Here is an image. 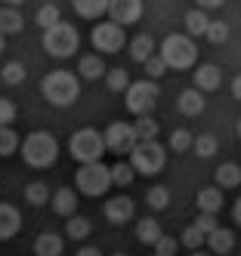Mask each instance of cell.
<instances>
[{
  "label": "cell",
  "instance_id": "obj_1",
  "mask_svg": "<svg viewBox=\"0 0 241 256\" xmlns=\"http://www.w3.org/2000/svg\"><path fill=\"white\" fill-rule=\"evenodd\" d=\"M19 152H22V158L31 170H47L59 158V142L47 130H34L25 136V142H19Z\"/></svg>",
  "mask_w": 241,
  "mask_h": 256
},
{
  "label": "cell",
  "instance_id": "obj_2",
  "mask_svg": "<svg viewBox=\"0 0 241 256\" xmlns=\"http://www.w3.org/2000/svg\"><path fill=\"white\" fill-rule=\"evenodd\" d=\"M41 93H44V99L50 105L68 108V105L78 102V96H81V80H78V74L59 68V71H50V74L41 80Z\"/></svg>",
  "mask_w": 241,
  "mask_h": 256
},
{
  "label": "cell",
  "instance_id": "obj_3",
  "mask_svg": "<svg viewBox=\"0 0 241 256\" xmlns=\"http://www.w3.org/2000/svg\"><path fill=\"white\" fill-rule=\"evenodd\" d=\"M155 52L161 56V62L167 68H173V71H189L195 65V59H198V46H195V40L189 34H167L164 44Z\"/></svg>",
  "mask_w": 241,
  "mask_h": 256
},
{
  "label": "cell",
  "instance_id": "obj_4",
  "mask_svg": "<svg viewBox=\"0 0 241 256\" xmlns=\"http://www.w3.org/2000/svg\"><path fill=\"white\" fill-rule=\"evenodd\" d=\"M41 44H44V50L50 52L53 59H68V56H74V52H78L81 34H78V28L68 25V22H56V25L44 28Z\"/></svg>",
  "mask_w": 241,
  "mask_h": 256
},
{
  "label": "cell",
  "instance_id": "obj_5",
  "mask_svg": "<svg viewBox=\"0 0 241 256\" xmlns=\"http://www.w3.org/2000/svg\"><path fill=\"white\" fill-rule=\"evenodd\" d=\"M130 167H133L136 176H155L164 170L167 164V152L161 148V142L152 139V142H136L133 148H130Z\"/></svg>",
  "mask_w": 241,
  "mask_h": 256
},
{
  "label": "cell",
  "instance_id": "obj_6",
  "mask_svg": "<svg viewBox=\"0 0 241 256\" xmlns=\"http://www.w3.org/2000/svg\"><path fill=\"white\" fill-rule=\"evenodd\" d=\"M68 152L78 164H90V160H102L105 154V142H102V133L93 130V126H81L74 130L71 139H68Z\"/></svg>",
  "mask_w": 241,
  "mask_h": 256
},
{
  "label": "cell",
  "instance_id": "obj_7",
  "mask_svg": "<svg viewBox=\"0 0 241 256\" xmlns=\"http://www.w3.org/2000/svg\"><path fill=\"white\" fill-rule=\"evenodd\" d=\"M158 96H161V90L155 80H130L127 90H124V99H127V112L130 114H152L155 112V105H158Z\"/></svg>",
  "mask_w": 241,
  "mask_h": 256
},
{
  "label": "cell",
  "instance_id": "obj_8",
  "mask_svg": "<svg viewBox=\"0 0 241 256\" xmlns=\"http://www.w3.org/2000/svg\"><path fill=\"white\" fill-rule=\"evenodd\" d=\"M108 188H111V179H108V167H105L102 160L81 164V170H78V192L81 194H87V198H102Z\"/></svg>",
  "mask_w": 241,
  "mask_h": 256
},
{
  "label": "cell",
  "instance_id": "obj_9",
  "mask_svg": "<svg viewBox=\"0 0 241 256\" xmlns=\"http://www.w3.org/2000/svg\"><path fill=\"white\" fill-rule=\"evenodd\" d=\"M102 142H105V152L118 154V158H127L130 148L136 145V133H133V126H130V124L111 120V124L105 126V133H102Z\"/></svg>",
  "mask_w": 241,
  "mask_h": 256
},
{
  "label": "cell",
  "instance_id": "obj_10",
  "mask_svg": "<svg viewBox=\"0 0 241 256\" xmlns=\"http://www.w3.org/2000/svg\"><path fill=\"white\" fill-rule=\"evenodd\" d=\"M90 40H93V46H96L99 52H121L124 44H127V34L115 22H99V25H93Z\"/></svg>",
  "mask_w": 241,
  "mask_h": 256
},
{
  "label": "cell",
  "instance_id": "obj_11",
  "mask_svg": "<svg viewBox=\"0 0 241 256\" xmlns=\"http://www.w3.org/2000/svg\"><path fill=\"white\" fill-rule=\"evenodd\" d=\"M105 12L111 16L108 22H115V25H121V28L136 25L139 16H142V0H108Z\"/></svg>",
  "mask_w": 241,
  "mask_h": 256
},
{
  "label": "cell",
  "instance_id": "obj_12",
  "mask_svg": "<svg viewBox=\"0 0 241 256\" xmlns=\"http://www.w3.org/2000/svg\"><path fill=\"white\" fill-rule=\"evenodd\" d=\"M102 213H105V219H108L111 226H124V222H130V219L136 216V204H133V198H127L121 192L118 198H108L105 200Z\"/></svg>",
  "mask_w": 241,
  "mask_h": 256
},
{
  "label": "cell",
  "instance_id": "obj_13",
  "mask_svg": "<svg viewBox=\"0 0 241 256\" xmlns=\"http://www.w3.org/2000/svg\"><path fill=\"white\" fill-rule=\"evenodd\" d=\"M204 247H210L213 256H229V253H235V232L216 226L210 234H204Z\"/></svg>",
  "mask_w": 241,
  "mask_h": 256
},
{
  "label": "cell",
  "instance_id": "obj_14",
  "mask_svg": "<svg viewBox=\"0 0 241 256\" xmlns=\"http://www.w3.org/2000/svg\"><path fill=\"white\" fill-rule=\"evenodd\" d=\"M50 204H53V213L56 216H71V213H78V192L74 188H68V186H62V188H56L53 194H50Z\"/></svg>",
  "mask_w": 241,
  "mask_h": 256
},
{
  "label": "cell",
  "instance_id": "obj_15",
  "mask_svg": "<svg viewBox=\"0 0 241 256\" xmlns=\"http://www.w3.org/2000/svg\"><path fill=\"white\" fill-rule=\"evenodd\" d=\"M19 228H22V213H19L13 204H7V200H0V241L16 238Z\"/></svg>",
  "mask_w": 241,
  "mask_h": 256
},
{
  "label": "cell",
  "instance_id": "obj_16",
  "mask_svg": "<svg viewBox=\"0 0 241 256\" xmlns=\"http://www.w3.org/2000/svg\"><path fill=\"white\" fill-rule=\"evenodd\" d=\"M192 80H195V90H201V93H213L222 84V71H219V65H198Z\"/></svg>",
  "mask_w": 241,
  "mask_h": 256
},
{
  "label": "cell",
  "instance_id": "obj_17",
  "mask_svg": "<svg viewBox=\"0 0 241 256\" xmlns=\"http://www.w3.org/2000/svg\"><path fill=\"white\" fill-rule=\"evenodd\" d=\"M204 105H207V99H204V93L201 90H182L179 93V99H176V108H179V114H185V118H198L201 112H204Z\"/></svg>",
  "mask_w": 241,
  "mask_h": 256
},
{
  "label": "cell",
  "instance_id": "obj_18",
  "mask_svg": "<svg viewBox=\"0 0 241 256\" xmlns=\"http://www.w3.org/2000/svg\"><path fill=\"white\" fill-rule=\"evenodd\" d=\"M65 250V238L56 232H41L34 238V256H62Z\"/></svg>",
  "mask_w": 241,
  "mask_h": 256
},
{
  "label": "cell",
  "instance_id": "obj_19",
  "mask_svg": "<svg viewBox=\"0 0 241 256\" xmlns=\"http://www.w3.org/2000/svg\"><path fill=\"white\" fill-rule=\"evenodd\" d=\"M127 50H130V56H133V62L142 65L148 56H155V50H158V46H155V40H152V34H145V31H142V34H136V38H130V40H127Z\"/></svg>",
  "mask_w": 241,
  "mask_h": 256
},
{
  "label": "cell",
  "instance_id": "obj_20",
  "mask_svg": "<svg viewBox=\"0 0 241 256\" xmlns=\"http://www.w3.org/2000/svg\"><path fill=\"white\" fill-rule=\"evenodd\" d=\"M105 71L108 68H105V62H102L99 52H87V56H81V62H78V74L84 80H99Z\"/></svg>",
  "mask_w": 241,
  "mask_h": 256
},
{
  "label": "cell",
  "instance_id": "obj_21",
  "mask_svg": "<svg viewBox=\"0 0 241 256\" xmlns=\"http://www.w3.org/2000/svg\"><path fill=\"white\" fill-rule=\"evenodd\" d=\"M222 200H226V198H222V192L216 188V186H210V188H201L198 192V198H195V204H198V213H219L222 210Z\"/></svg>",
  "mask_w": 241,
  "mask_h": 256
},
{
  "label": "cell",
  "instance_id": "obj_22",
  "mask_svg": "<svg viewBox=\"0 0 241 256\" xmlns=\"http://www.w3.org/2000/svg\"><path fill=\"white\" fill-rule=\"evenodd\" d=\"M213 179H216V188L219 192L238 188L241 186V167H238V164H219L216 173H213Z\"/></svg>",
  "mask_w": 241,
  "mask_h": 256
},
{
  "label": "cell",
  "instance_id": "obj_23",
  "mask_svg": "<svg viewBox=\"0 0 241 256\" xmlns=\"http://www.w3.org/2000/svg\"><path fill=\"white\" fill-rule=\"evenodd\" d=\"M68 222H65V238H71V241H87L90 238V232H93V222L87 216H81V213H71V216H65Z\"/></svg>",
  "mask_w": 241,
  "mask_h": 256
},
{
  "label": "cell",
  "instance_id": "obj_24",
  "mask_svg": "<svg viewBox=\"0 0 241 256\" xmlns=\"http://www.w3.org/2000/svg\"><path fill=\"white\" fill-rule=\"evenodd\" d=\"M161 234H164L161 232V222H158V219H152V216H142L139 222H136V241L145 244V247H152Z\"/></svg>",
  "mask_w": 241,
  "mask_h": 256
},
{
  "label": "cell",
  "instance_id": "obj_25",
  "mask_svg": "<svg viewBox=\"0 0 241 256\" xmlns=\"http://www.w3.org/2000/svg\"><path fill=\"white\" fill-rule=\"evenodd\" d=\"M130 126H133V133H136V142H152L161 133V126H158V120L152 114H139L136 124H130Z\"/></svg>",
  "mask_w": 241,
  "mask_h": 256
},
{
  "label": "cell",
  "instance_id": "obj_26",
  "mask_svg": "<svg viewBox=\"0 0 241 256\" xmlns=\"http://www.w3.org/2000/svg\"><path fill=\"white\" fill-rule=\"evenodd\" d=\"M22 25H25V19L16 6H0V34H4V38L7 34H19Z\"/></svg>",
  "mask_w": 241,
  "mask_h": 256
},
{
  "label": "cell",
  "instance_id": "obj_27",
  "mask_svg": "<svg viewBox=\"0 0 241 256\" xmlns=\"http://www.w3.org/2000/svg\"><path fill=\"white\" fill-rule=\"evenodd\" d=\"M108 179H111V186H118V188H127L130 182L136 179V173H133V167H130V160H118L115 167H108Z\"/></svg>",
  "mask_w": 241,
  "mask_h": 256
},
{
  "label": "cell",
  "instance_id": "obj_28",
  "mask_svg": "<svg viewBox=\"0 0 241 256\" xmlns=\"http://www.w3.org/2000/svg\"><path fill=\"white\" fill-rule=\"evenodd\" d=\"M207 12L204 10H189L185 12V34L189 38H204V28H207Z\"/></svg>",
  "mask_w": 241,
  "mask_h": 256
},
{
  "label": "cell",
  "instance_id": "obj_29",
  "mask_svg": "<svg viewBox=\"0 0 241 256\" xmlns=\"http://www.w3.org/2000/svg\"><path fill=\"white\" fill-rule=\"evenodd\" d=\"M71 4H74V12L81 19H99L108 6V0H71Z\"/></svg>",
  "mask_w": 241,
  "mask_h": 256
},
{
  "label": "cell",
  "instance_id": "obj_30",
  "mask_svg": "<svg viewBox=\"0 0 241 256\" xmlns=\"http://www.w3.org/2000/svg\"><path fill=\"white\" fill-rule=\"evenodd\" d=\"M25 200H28L31 207L50 204V186H47V182H41V179H37V182H28V186H25Z\"/></svg>",
  "mask_w": 241,
  "mask_h": 256
},
{
  "label": "cell",
  "instance_id": "obj_31",
  "mask_svg": "<svg viewBox=\"0 0 241 256\" xmlns=\"http://www.w3.org/2000/svg\"><path fill=\"white\" fill-rule=\"evenodd\" d=\"M216 148H219V142H216L213 133H201V136L192 139V152H195L198 158H213Z\"/></svg>",
  "mask_w": 241,
  "mask_h": 256
},
{
  "label": "cell",
  "instance_id": "obj_32",
  "mask_svg": "<svg viewBox=\"0 0 241 256\" xmlns=\"http://www.w3.org/2000/svg\"><path fill=\"white\" fill-rule=\"evenodd\" d=\"M204 38H207L213 46H222L229 40V25L222 19H213V22H207V28H204Z\"/></svg>",
  "mask_w": 241,
  "mask_h": 256
},
{
  "label": "cell",
  "instance_id": "obj_33",
  "mask_svg": "<svg viewBox=\"0 0 241 256\" xmlns=\"http://www.w3.org/2000/svg\"><path fill=\"white\" fill-rule=\"evenodd\" d=\"M19 133L13 130V126H0V158H10L19 152Z\"/></svg>",
  "mask_w": 241,
  "mask_h": 256
},
{
  "label": "cell",
  "instance_id": "obj_34",
  "mask_svg": "<svg viewBox=\"0 0 241 256\" xmlns=\"http://www.w3.org/2000/svg\"><path fill=\"white\" fill-rule=\"evenodd\" d=\"M145 204L152 210H167V207H170V192H167L164 186H152L145 192Z\"/></svg>",
  "mask_w": 241,
  "mask_h": 256
},
{
  "label": "cell",
  "instance_id": "obj_35",
  "mask_svg": "<svg viewBox=\"0 0 241 256\" xmlns=\"http://www.w3.org/2000/svg\"><path fill=\"white\" fill-rule=\"evenodd\" d=\"M102 78H105V86L111 90V93H124L127 84H130V74L124 68H111V71H105Z\"/></svg>",
  "mask_w": 241,
  "mask_h": 256
},
{
  "label": "cell",
  "instance_id": "obj_36",
  "mask_svg": "<svg viewBox=\"0 0 241 256\" xmlns=\"http://www.w3.org/2000/svg\"><path fill=\"white\" fill-rule=\"evenodd\" d=\"M34 22L41 25V28H50V25H56V22H62V12H59V6H56V4H44L41 10H37Z\"/></svg>",
  "mask_w": 241,
  "mask_h": 256
},
{
  "label": "cell",
  "instance_id": "obj_37",
  "mask_svg": "<svg viewBox=\"0 0 241 256\" xmlns=\"http://www.w3.org/2000/svg\"><path fill=\"white\" fill-rule=\"evenodd\" d=\"M25 74H28V71H25V65H22V62H7V65H4V71H0L4 84H10V86H19V84L25 80Z\"/></svg>",
  "mask_w": 241,
  "mask_h": 256
},
{
  "label": "cell",
  "instance_id": "obj_38",
  "mask_svg": "<svg viewBox=\"0 0 241 256\" xmlns=\"http://www.w3.org/2000/svg\"><path fill=\"white\" fill-rule=\"evenodd\" d=\"M179 244H182V247H189V250H201V247H204V232H201L198 226H189V228L182 232Z\"/></svg>",
  "mask_w": 241,
  "mask_h": 256
},
{
  "label": "cell",
  "instance_id": "obj_39",
  "mask_svg": "<svg viewBox=\"0 0 241 256\" xmlns=\"http://www.w3.org/2000/svg\"><path fill=\"white\" fill-rule=\"evenodd\" d=\"M192 139H195V136H192L189 130H173V133H170V148H173L176 154H182V152L192 148Z\"/></svg>",
  "mask_w": 241,
  "mask_h": 256
},
{
  "label": "cell",
  "instance_id": "obj_40",
  "mask_svg": "<svg viewBox=\"0 0 241 256\" xmlns=\"http://www.w3.org/2000/svg\"><path fill=\"white\" fill-rule=\"evenodd\" d=\"M152 247H155V253H158V256H176L179 241H176V238H170V234H161Z\"/></svg>",
  "mask_w": 241,
  "mask_h": 256
},
{
  "label": "cell",
  "instance_id": "obj_41",
  "mask_svg": "<svg viewBox=\"0 0 241 256\" xmlns=\"http://www.w3.org/2000/svg\"><path fill=\"white\" fill-rule=\"evenodd\" d=\"M142 65H145V74H148V80H158V78H164V74H167V65L161 62V56H158V52H155V56H148Z\"/></svg>",
  "mask_w": 241,
  "mask_h": 256
},
{
  "label": "cell",
  "instance_id": "obj_42",
  "mask_svg": "<svg viewBox=\"0 0 241 256\" xmlns=\"http://www.w3.org/2000/svg\"><path fill=\"white\" fill-rule=\"evenodd\" d=\"M16 102L13 99H4V96H0V126H10L13 120H16Z\"/></svg>",
  "mask_w": 241,
  "mask_h": 256
},
{
  "label": "cell",
  "instance_id": "obj_43",
  "mask_svg": "<svg viewBox=\"0 0 241 256\" xmlns=\"http://www.w3.org/2000/svg\"><path fill=\"white\" fill-rule=\"evenodd\" d=\"M192 226H198V228H201L204 234H210V232H213V228H216L219 222H216V216H213V213H198V219H195Z\"/></svg>",
  "mask_w": 241,
  "mask_h": 256
},
{
  "label": "cell",
  "instance_id": "obj_44",
  "mask_svg": "<svg viewBox=\"0 0 241 256\" xmlns=\"http://www.w3.org/2000/svg\"><path fill=\"white\" fill-rule=\"evenodd\" d=\"M222 4H226V0H198V10H216Z\"/></svg>",
  "mask_w": 241,
  "mask_h": 256
},
{
  "label": "cell",
  "instance_id": "obj_45",
  "mask_svg": "<svg viewBox=\"0 0 241 256\" xmlns=\"http://www.w3.org/2000/svg\"><path fill=\"white\" fill-rule=\"evenodd\" d=\"M78 256H102V250H99V247H81Z\"/></svg>",
  "mask_w": 241,
  "mask_h": 256
},
{
  "label": "cell",
  "instance_id": "obj_46",
  "mask_svg": "<svg viewBox=\"0 0 241 256\" xmlns=\"http://www.w3.org/2000/svg\"><path fill=\"white\" fill-rule=\"evenodd\" d=\"M0 4H4V6H16V10H19V6L25 4V0H0Z\"/></svg>",
  "mask_w": 241,
  "mask_h": 256
},
{
  "label": "cell",
  "instance_id": "obj_47",
  "mask_svg": "<svg viewBox=\"0 0 241 256\" xmlns=\"http://www.w3.org/2000/svg\"><path fill=\"white\" fill-rule=\"evenodd\" d=\"M232 96H235V99L241 96V84H238V80H232Z\"/></svg>",
  "mask_w": 241,
  "mask_h": 256
},
{
  "label": "cell",
  "instance_id": "obj_48",
  "mask_svg": "<svg viewBox=\"0 0 241 256\" xmlns=\"http://www.w3.org/2000/svg\"><path fill=\"white\" fill-rule=\"evenodd\" d=\"M232 219H235V222H241V207H238V204L232 207Z\"/></svg>",
  "mask_w": 241,
  "mask_h": 256
},
{
  "label": "cell",
  "instance_id": "obj_49",
  "mask_svg": "<svg viewBox=\"0 0 241 256\" xmlns=\"http://www.w3.org/2000/svg\"><path fill=\"white\" fill-rule=\"evenodd\" d=\"M189 256H213V253H204V250H192Z\"/></svg>",
  "mask_w": 241,
  "mask_h": 256
},
{
  "label": "cell",
  "instance_id": "obj_50",
  "mask_svg": "<svg viewBox=\"0 0 241 256\" xmlns=\"http://www.w3.org/2000/svg\"><path fill=\"white\" fill-rule=\"evenodd\" d=\"M7 50V38H4V34H0V52H4Z\"/></svg>",
  "mask_w": 241,
  "mask_h": 256
},
{
  "label": "cell",
  "instance_id": "obj_51",
  "mask_svg": "<svg viewBox=\"0 0 241 256\" xmlns=\"http://www.w3.org/2000/svg\"><path fill=\"white\" fill-rule=\"evenodd\" d=\"M111 256H127V253H111Z\"/></svg>",
  "mask_w": 241,
  "mask_h": 256
},
{
  "label": "cell",
  "instance_id": "obj_52",
  "mask_svg": "<svg viewBox=\"0 0 241 256\" xmlns=\"http://www.w3.org/2000/svg\"><path fill=\"white\" fill-rule=\"evenodd\" d=\"M152 256H158V253H152Z\"/></svg>",
  "mask_w": 241,
  "mask_h": 256
}]
</instances>
